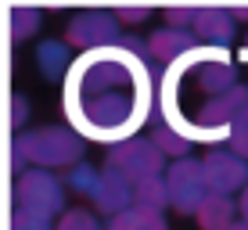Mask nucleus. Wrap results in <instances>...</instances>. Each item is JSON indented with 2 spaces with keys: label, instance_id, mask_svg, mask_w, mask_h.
Segmentation results:
<instances>
[{
  "label": "nucleus",
  "instance_id": "4be33fe9",
  "mask_svg": "<svg viewBox=\"0 0 248 230\" xmlns=\"http://www.w3.org/2000/svg\"><path fill=\"white\" fill-rule=\"evenodd\" d=\"M112 15H115V22L126 29V25H144L155 11H151V7H115Z\"/></svg>",
  "mask_w": 248,
  "mask_h": 230
},
{
  "label": "nucleus",
  "instance_id": "39448f33",
  "mask_svg": "<svg viewBox=\"0 0 248 230\" xmlns=\"http://www.w3.org/2000/svg\"><path fill=\"white\" fill-rule=\"evenodd\" d=\"M166 180V191H169V205H173L180 216H194L198 205L209 198V184H205V169L198 158H176L169 162V169L162 173Z\"/></svg>",
  "mask_w": 248,
  "mask_h": 230
},
{
  "label": "nucleus",
  "instance_id": "cd10ccee",
  "mask_svg": "<svg viewBox=\"0 0 248 230\" xmlns=\"http://www.w3.org/2000/svg\"><path fill=\"white\" fill-rule=\"evenodd\" d=\"M241 50H245V58H248V32H245V47H241Z\"/></svg>",
  "mask_w": 248,
  "mask_h": 230
},
{
  "label": "nucleus",
  "instance_id": "5701e85b",
  "mask_svg": "<svg viewBox=\"0 0 248 230\" xmlns=\"http://www.w3.org/2000/svg\"><path fill=\"white\" fill-rule=\"evenodd\" d=\"M194 18H198V7H169L166 11V25H173V29H191Z\"/></svg>",
  "mask_w": 248,
  "mask_h": 230
},
{
  "label": "nucleus",
  "instance_id": "ddd939ff",
  "mask_svg": "<svg viewBox=\"0 0 248 230\" xmlns=\"http://www.w3.org/2000/svg\"><path fill=\"white\" fill-rule=\"evenodd\" d=\"M194 219H198L202 230H230L237 223V201L227 198V194H209L198 205Z\"/></svg>",
  "mask_w": 248,
  "mask_h": 230
},
{
  "label": "nucleus",
  "instance_id": "bb28decb",
  "mask_svg": "<svg viewBox=\"0 0 248 230\" xmlns=\"http://www.w3.org/2000/svg\"><path fill=\"white\" fill-rule=\"evenodd\" d=\"M230 230H248V223H241V219H237V223H234V227H230Z\"/></svg>",
  "mask_w": 248,
  "mask_h": 230
},
{
  "label": "nucleus",
  "instance_id": "9b49d317",
  "mask_svg": "<svg viewBox=\"0 0 248 230\" xmlns=\"http://www.w3.org/2000/svg\"><path fill=\"white\" fill-rule=\"evenodd\" d=\"M198 50V40H194L191 29H173V25H162L148 36V54L151 61H166V65H176L184 58H191Z\"/></svg>",
  "mask_w": 248,
  "mask_h": 230
},
{
  "label": "nucleus",
  "instance_id": "393cba45",
  "mask_svg": "<svg viewBox=\"0 0 248 230\" xmlns=\"http://www.w3.org/2000/svg\"><path fill=\"white\" fill-rule=\"evenodd\" d=\"M237 219H241V223H248V187L241 191V198H237Z\"/></svg>",
  "mask_w": 248,
  "mask_h": 230
},
{
  "label": "nucleus",
  "instance_id": "a878e982",
  "mask_svg": "<svg viewBox=\"0 0 248 230\" xmlns=\"http://www.w3.org/2000/svg\"><path fill=\"white\" fill-rule=\"evenodd\" d=\"M230 18L234 22H248V7H230Z\"/></svg>",
  "mask_w": 248,
  "mask_h": 230
},
{
  "label": "nucleus",
  "instance_id": "9d476101",
  "mask_svg": "<svg viewBox=\"0 0 248 230\" xmlns=\"http://www.w3.org/2000/svg\"><path fill=\"white\" fill-rule=\"evenodd\" d=\"M194 40L212 50H227L237 36V22L230 18V7H198V18L191 25Z\"/></svg>",
  "mask_w": 248,
  "mask_h": 230
},
{
  "label": "nucleus",
  "instance_id": "6ab92c4d",
  "mask_svg": "<svg viewBox=\"0 0 248 230\" xmlns=\"http://www.w3.org/2000/svg\"><path fill=\"white\" fill-rule=\"evenodd\" d=\"M97 180H101V169H93L90 162H79V166L68 169L65 187H68V191H76V194H83V198H90L93 187H97Z\"/></svg>",
  "mask_w": 248,
  "mask_h": 230
},
{
  "label": "nucleus",
  "instance_id": "f03ea898",
  "mask_svg": "<svg viewBox=\"0 0 248 230\" xmlns=\"http://www.w3.org/2000/svg\"><path fill=\"white\" fill-rule=\"evenodd\" d=\"M11 162L22 173V166L29 169H72L83 162V137L68 126H36V130H25L11 140Z\"/></svg>",
  "mask_w": 248,
  "mask_h": 230
},
{
  "label": "nucleus",
  "instance_id": "0eeeda50",
  "mask_svg": "<svg viewBox=\"0 0 248 230\" xmlns=\"http://www.w3.org/2000/svg\"><path fill=\"white\" fill-rule=\"evenodd\" d=\"M202 169H205V184H209V194H241L248 187V162L241 155H234L230 148H212L205 151L202 158Z\"/></svg>",
  "mask_w": 248,
  "mask_h": 230
},
{
  "label": "nucleus",
  "instance_id": "b1692460",
  "mask_svg": "<svg viewBox=\"0 0 248 230\" xmlns=\"http://www.w3.org/2000/svg\"><path fill=\"white\" fill-rule=\"evenodd\" d=\"M25 123H29V101H25L22 93H15V97H11V126L22 133Z\"/></svg>",
  "mask_w": 248,
  "mask_h": 230
},
{
  "label": "nucleus",
  "instance_id": "20e7f679",
  "mask_svg": "<svg viewBox=\"0 0 248 230\" xmlns=\"http://www.w3.org/2000/svg\"><path fill=\"white\" fill-rule=\"evenodd\" d=\"M115 173H123L130 184H140V180H151V176H162L166 173V155L155 148L151 137H130L115 148H108V162Z\"/></svg>",
  "mask_w": 248,
  "mask_h": 230
},
{
  "label": "nucleus",
  "instance_id": "1a4fd4ad",
  "mask_svg": "<svg viewBox=\"0 0 248 230\" xmlns=\"http://www.w3.org/2000/svg\"><path fill=\"white\" fill-rule=\"evenodd\" d=\"M90 205L97 209L101 216L115 219L119 212H126L133 205V184L126 180L123 173H115L112 166H105V169H101L97 187H93V194H90Z\"/></svg>",
  "mask_w": 248,
  "mask_h": 230
},
{
  "label": "nucleus",
  "instance_id": "7ed1b4c3",
  "mask_svg": "<svg viewBox=\"0 0 248 230\" xmlns=\"http://www.w3.org/2000/svg\"><path fill=\"white\" fill-rule=\"evenodd\" d=\"M15 212L50 227L65 212V180L47 169H22L15 180Z\"/></svg>",
  "mask_w": 248,
  "mask_h": 230
},
{
  "label": "nucleus",
  "instance_id": "f8f14e48",
  "mask_svg": "<svg viewBox=\"0 0 248 230\" xmlns=\"http://www.w3.org/2000/svg\"><path fill=\"white\" fill-rule=\"evenodd\" d=\"M237 87V69L230 65L227 50H205L202 65H198V90L209 93V97H219V93Z\"/></svg>",
  "mask_w": 248,
  "mask_h": 230
},
{
  "label": "nucleus",
  "instance_id": "423d86ee",
  "mask_svg": "<svg viewBox=\"0 0 248 230\" xmlns=\"http://www.w3.org/2000/svg\"><path fill=\"white\" fill-rule=\"evenodd\" d=\"M123 36H126V29L115 22L112 11H79V15L68 18V29H65V44L79 47L83 54L105 50V47H119Z\"/></svg>",
  "mask_w": 248,
  "mask_h": 230
},
{
  "label": "nucleus",
  "instance_id": "a211bd4d",
  "mask_svg": "<svg viewBox=\"0 0 248 230\" xmlns=\"http://www.w3.org/2000/svg\"><path fill=\"white\" fill-rule=\"evenodd\" d=\"M151 140H155V148L162 151V155L173 158V162H176V158H187V151H191V140H187L180 130H173L169 123H162L158 130L151 133Z\"/></svg>",
  "mask_w": 248,
  "mask_h": 230
},
{
  "label": "nucleus",
  "instance_id": "f3484780",
  "mask_svg": "<svg viewBox=\"0 0 248 230\" xmlns=\"http://www.w3.org/2000/svg\"><path fill=\"white\" fill-rule=\"evenodd\" d=\"M40 25H44V11L40 7H15L11 11V40L25 44V40H32L40 32Z\"/></svg>",
  "mask_w": 248,
  "mask_h": 230
},
{
  "label": "nucleus",
  "instance_id": "4468645a",
  "mask_svg": "<svg viewBox=\"0 0 248 230\" xmlns=\"http://www.w3.org/2000/svg\"><path fill=\"white\" fill-rule=\"evenodd\" d=\"M36 65H40V76L44 79H62L72 69V54H68V44L65 40H44L36 47Z\"/></svg>",
  "mask_w": 248,
  "mask_h": 230
},
{
  "label": "nucleus",
  "instance_id": "dca6fc26",
  "mask_svg": "<svg viewBox=\"0 0 248 230\" xmlns=\"http://www.w3.org/2000/svg\"><path fill=\"white\" fill-rule=\"evenodd\" d=\"M133 205L137 209H151V212H166L169 209V191L162 176H151V180L133 184Z\"/></svg>",
  "mask_w": 248,
  "mask_h": 230
},
{
  "label": "nucleus",
  "instance_id": "412c9836",
  "mask_svg": "<svg viewBox=\"0 0 248 230\" xmlns=\"http://www.w3.org/2000/svg\"><path fill=\"white\" fill-rule=\"evenodd\" d=\"M227 144H230V151H234V155H241V158L248 162V108L234 119V123H230Z\"/></svg>",
  "mask_w": 248,
  "mask_h": 230
},
{
  "label": "nucleus",
  "instance_id": "6e6552de",
  "mask_svg": "<svg viewBox=\"0 0 248 230\" xmlns=\"http://www.w3.org/2000/svg\"><path fill=\"white\" fill-rule=\"evenodd\" d=\"M245 108H248V87H241V83H237L234 90L219 93V97H209V101L202 105V112H198L194 137H209V140H212V137H219V133L227 137L230 123H234Z\"/></svg>",
  "mask_w": 248,
  "mask_h": 230
},
{
  "label": "nucleus",
  "instance_id": "aec40b11",
  "mask_svg": "<svg viewBox=\"0 0 248 230\" xmlns=\"http://www.w3.org/2000/svg\"><path fill=\"white\" fill-rule=\"evenodd\" d=\"M54 230H108V227L101 223L97 212H90V209H65L62 219L54 223Z\"/></svg>",
  "mask_w": 248,
  "mask_h": 230
},
{
  "label": "nucleus",
  "instance_id": "2eb2a0df",
  "mask_svg": "<svg viewBox=\"0 0 248 230\" xmlns=\"http://www.w3.org/2000/svg\"><path fill=\"white\" fill-rule=\"evenodd\" d=\"M108 230H169V223H166L162 212L130 205L126 212H119L115 219H108Z\"/></svg>",
  "mask_w": 248,
  "mask_h": 230
},
{
  "label": "nucleus",
  "instance_id": "f257e3e1",
  "mask_svg": "<svg viewBox=\"0 0 248 230\" xmlns=\"http://www.w3.org/2000/svg\"><path fill=\"white\" fill-rule=\"evenodd\" d=\"M151 112V65L126 47L79 54L65 76V119L83 140L115 144L140 133Z\"/></svg>",
  "mask_w": 248,
  "mask_h": 230
}]
</instances>
